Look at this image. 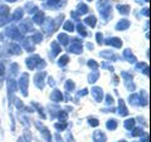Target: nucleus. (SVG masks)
<instances>
[{
  "label": "nucleus",
  "mask_w": 151,
  "mask_h": 142,
  "mask_svg": "<svg viewBox=\"0 0 151 142\" xmlns=\"http://www.w3.org/2000/svg\"><path fill=\"white\" fill-rule=\"evenodd\" d=\"M9 1H15V0H9Z\"/></svg>",
  "instance_id": "22"
},
{
  "label": "nucleus",
  "mask_w": 151,
  "mask_h": 142,
  "mask_svg": "<svg viewBox=\"0 0 151 142\" xmlns=\"http://www.w3.org/2000/svg\"><path fill=\"white\" fill-rule=\"evenodd\" d=\"M77 29L79 30V33H81V34H83V35H86V34H87L86 30H84V28L82 27V24H78V25H77Z\"/></svg>",
  "instance_id": "19"
},
{
  "label": "nucleus",
  "mask_w": 151,
  "mask_h": 142,
  "mask_svg": "<svg viewBox=\"0 0 151 142\" xmlns=\"http://www.w3.org/2000/svg\"><path fill=\"white\" fill-rule=\"evenodd\" d=\"M116 127H117V122L115 120H110L107 122V128L108 130H115Z\"/></svg>",
  "instance_id": "8"
},
{
  "label": "nucleus",
  "mask_w": 151,
  "mask_h": 142,
  "mask_svg": "<svg viewBox=\"0 0 151 142\" xmlns=\"http://www.w3.org/2000/svg\"><path fill=\"white\" fill-rule=\"evenodd\" d=\"M64 29H65V30H68V32H73V29H74L73 23H72V22H65V24H64Z\"/></svg>",
  "instance_id": "9"
},
{
  "label": "nucleus",
  "mask_w": 151,
  "mask_h": 142,
  "mask_svg": "<svg viewBox=\"0 0 151 142\" xmlns=\"http://www.w3.org/2000/svg\"><path fill=\"white\" fill-rule=\"evenodd\" d=\"M89 123H91L92 126H98V121H97V120H93V118H91V120H89Z\"/></svg>",
  "instance_id": "21"
},
{
  "label": "nucleus",
  "mask_w": 151,
  "mask_h": 142,
  "mask_svg": "<svg viewBox=\"0 0 151 142\" xmlns=\"http://www.w3.org/2000/svg\"><path fill=\"white\" fill-rule=\"evenodd\" d=\"M89 1H91V0H89Z\"/></svg>",
  "instance_id": "24"
},
{
  "label": "nucleus",
  "mask_w": 151,
  "mask_h": 142,
  "mask_svg": "<svg viewBox=\"0 0 151 142\" xmlns=\"http://www.w3.org/2000/svg\"><path fill=\"white\" fill-rule=\"evenodd\" d=\"M106 43H107V44L115 45V47H117V48H120V47L122 45L121 40L119 39V38H111V39H107V40H106Z\"/></svg>",
  "instance_id": "3"
},
{
  "label": "nucleus",
  "mask_w": 151,
  "mask_h": 142,
  "mask_svg": "<svg viewBox=\"0 0 151 142\" xmlns=\"http://www.w3.org/2000/svg\"><path fill=\"white\" fill-rule=\"evenodd\" d=\"M67 63H68V57L63 55L62 58L59 59V64H60V65H64V64H67Z\"/></svg>",
  "instance_id": "18"
},
{
  "label": "nucleus",
  "mask_w": 151,
  "mask_h": 142,
  "mask_svg": "<svg viewBox=\"0 0 151 142\" xmlns=\"http://www.w3.org/2000/svg\"><path fill=\"white\" fill-rule=\"evenodd\" d=\"M130 27V22L129 20H120V23L116 25V29L117 30H122V29H126V28Z\"/></svg>",
  "instance_id": "4"
},
{
  "label": "nucleus",
  "mask_w": 151,
  "mask_h": 142,
  "mask_svg": "<svg viewBox=\"0 0 151 142\" xmlns=\"http://www.w3.org/2000/svg\"><path fill=\"white\" fill-rule=\"evenodd\" d=\"M125 57H126V58L129 59V60H131V62H135V60H136L135 57L131 54V50H125Z\"/></svg>",
  "instance_id": "11"
},
{
  "label": "nucleus",
  "mask_w": 151,
  "mask_h": 142,
  "mask_svg": "<svg viewBox=\"0 0 151 142\" xmlns=\"http://www.w3.org/2000/svg\"><path fill=\"white\" fill-rule=\"evenodd\" d=\"M94 20H96V18H94V16H89V18H87L84 22H86L87 24H89L91 27H94V25H96V23H94Z\"/></svg>",
  "instance_id": "16"
},
{
  "label": "nucleus",
  "mask_w": 151,
  "mask_h": 142,
  "mask_svg": "<svg viewBox=\"0 0 151 142\" xmlns=\"http://www.w3.org/2000/svg\"><path fill=\"white\" fill-rule=\"evenodd\" d=\"M23 16V11H22V9H18L17 10V13H14V20H19V19H20Z\"/></svg>",
  "instance_id": "15"
},
{
  "label": "nucleus",
  "mask_w": 151,
  "mask_h": 142,
  "mask_svg": "<svg viewBox=\"0 0 151 142\" xmlns=\"http://www.w3.org/2000/svg\"><path fill=\"white\" fill-rule=\"evenodd\" d=\"M20 86H22L23 94H24V96H28V75H27V74H23V75H22Z\"/></svg>",
  "instance_id": "2"
},
{
  "label": "nucleus",
  "mask_w": 151,
  "mask_h": 142,
  "mask_svg": "<svg viewBox=\"0 0 151 142\" xmlns=\"http://www.w3.org/2000/svg\"><path fill=\"white\" fill-rule=\"evenodd\" d=\"M97 78H98V73H93L92 75H89V78H88L89 83H93V79H97Z\"/></svg>",
  "instance_id": "20"
},
{
  "label": "nucleus",
  "mask_w": 151,
  "mask_h": 142,
  "mask_svg": "<svg viewBox=\"0 0 151 142\" xmlns=\"http://www.w3.org/2000/svg\"><path fill=\"white\" fill-rule=\"evenodd\" d=\"M93 96L94 98H96V101L100 102L101 99H102V91H101V88H93Z\"/></svg>",
  "instance_id": "5"
},
{
  "label": "nucleus",
  "mask_w": 151,
  "mask_h": 142,
  "mask_svg": "<svg viewBox=\"0 0 151 142\" xmlns=\"http://www.w3.org/2000/svg\"><path fill=\"white\" fill-rule=\"evenodd\" d=\"M58 40H59L62 44H67L68 38H67V35H65V34H59V35H58Z\"/></svg>",
  "instance_id": "13"
},
{
  "label": "nucleus",
  "mask_w": 151,
  "mask_h": 142,
  "mask_svg": "<svg viewBox=\"0 0 151 142\" xmlns=\"http://www.w3.org/2000/svg\"><path fill=\"white\" fill-rule=\"evenodd\" d=\"M117 9H119V10H121V13L122 14H127L129 13V6L127 5H117Z\"/></svg>",
  "instance_id": "14"
},
{
  "label": "nucleus",
  "mask_w": 151,
  "mask_h": 142,
  "mask_svg": "<svg viewBox=\"0 0 151 142\" xmlns=\"http://www.w3.org/2000/svg\"><path fill=\"white\" fill-rule=\"evenodd\" d=\"M120 142H127V141H120Z\"/></svg>",
  "instance_id": "23"
},
{
  "label": "nucleus",
  "mask_w": 151,
  "mask_h": 142,
  "mask_svg": "<svg viewBox=\"0 0 151 142\" xmlns=\"http://www.w3.org/2000/svg\"><path fill=\"white\" fill-rule=\"evenodd\" d=\"M78 10H79V13H81V14H84V13H87L88 9H87V6L84 5V4H79V5H78Z\"/></svg>",
  "instance_id": "17"
},
{
  "label": "nucleus",
  "mask_w": 151,
  "mask_h": 142,
  "mask_svg": "<svg viewBox=\"0 0 151 142\" xmlns=\"http://www.w3.org/2000/svg\"><path fill=\"white\" fill-rule=\"evenodd\" d=\"M93 141L94 142H106L107 141V136L103 133L102 131H96L93 133Z\"/></svg>",
  "instance_id": "1"
},
{
  "label": "nucleus",
  "mask_w": 151,
  "mask_h": 142,
  "mask_svg": "<svg viewBox=\"0 0 151 142\" xmlns=\"http://www.w3.org/2000/svg\"><path fill=\"white\" fill-rule=\"evenodd\" d=\"M52 99H55V101H62V94L59 93V91H54V93L52 94Z\"/></svg>",
  "instance_id": "10"
},
{
  "label": "nucleus",
  "mask_w": 151,
  "mask_h": 142,
  "mask_svg": "<svg viewBox=\"0 0 151 142\" xmlns=\"http://www.w3.org/2000/svg\"><path fill=\"white\" fill-rule=\"evenodd\" d=\"M134 126H135V120H132V118L125 122V127H126V128H129V130H131Z\"/></svg>",
  "instance_id": "12"
},
{
  "label": "nucleus",
  "mask_w": 151,
  "mask_h": 142,
  "mask_svg": "<svg viewBox=\"0 0 151 142\" xmlns=\"http://www.w3.org/2000/svg\"><path fill=\"white\" fill-rule=\"evenodd\" d=\"M43 18H44V14L43 13H38L37 15L34 16V22L37 24H42V22H43Z\"/></svg>",
  "instance_id": "6"
},
{
  "label": "nucleus",
  "mask_w": 151,
  "mask_h": 142,
  "mask_svg": "<svg viewBox=\"0 0 151 142\" xmlns=\"http://www.w3.org/2000/svg\"><path fill=\"white\" fill-rule=\"evenodd\" d=\"M119 111H120V115H127V108L124 105V101H120V107H119Z\"/></svg>",
  "instance_id": "7"
}]
</instances>
